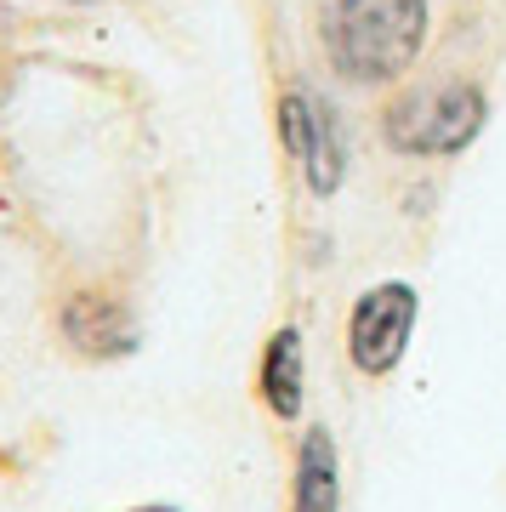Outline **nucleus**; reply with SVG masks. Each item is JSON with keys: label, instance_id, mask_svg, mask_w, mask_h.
Listing matches in <instances>:
<instances>
[{"label": "nucleus", "instance_id": "obj_2", "mask_svg": "<svg viewBox=\"0 0 506 512\" xmlns=\"http://www.w3.org/2000/svg\"><path fill=\"white\" fill-rule=\"evenodd\" d=\"M484 120H489L484 86L427 80V86H404L381 109V137H387L393 154H410V160H450V154L478 143Z\"/></svg>", "mask_w": 506, "mask_h": 512}, {"label": "nucleus", "instance_id": "obj_4", "mask_svg": "<svg viewBox=\"0 0 506 512\" xmlns=\"http://www.w3.org/2000/svg\"><path fill=\"white\" fill-rule=\"evenodd\" d=\"M57 330L86 359H126V353H137V319L126 313V302L97 296V291L69 296L63 313H57Z\"/></svg>", "mask_w": 506, "mask_h": 512}, {"label": "nucleus", "instance_id": "obj_1", "mask_svg": "<svg viewBox=\"0 0 506 512\" xmlns=\"http://www.w3.org/2000/svg\"><path fill=\"white\" fill-rule=\"evenodd\" d=\"M427 29V0H336L325 18V52L353 86H393L416 69Z\"/></svg>", "mask_w": 506, "mask_h": 512}, {"label": "nucleus", "instance_id": "obj_7", "mask_svg": "<svg viewBox=\"0 0 506 512\" xmlns=\"http://www.w3.org/2000/svg\"><path fill=\"white\" fill-rule=\"evenodd\" d=\"M296 512H342V467L325 427H313L296 450Z\"/></svg>", "mask_w": 506, "mask_h": 512}, {"label": "nucleus", "instance_id": "obj_8", "mask_svg": "<svg viewBox=\"0 0 506 512\" xmlns=\"http://www.w3.org/2000/svg\"><path fill=\"white\" fill-rule=\"evenodd\" d=\"M137 512H177V507H137Z\"/></svg>", "mask_w": 506, "mask_h": 512}, {"label": "nucleus", "instance_id": "obj_5", "mask_svg": "<svg viewBox=\"0 0 506 512\" xmlns=\"http://www.w3.org/2000/svg\"><path fill=\"white\" fill-rule=\"evenodd\" d=\"M256 387L279 421H296L302 404H308V353H302V330L279 325L262 348V370H256Z\"/></svg>", "mask_w": 506, "mask_h": 512}, {"label": "nucleus", "instance_id": "obj_3", "mask_svg": "<svg viewBox=\"0 0 506 512\" xmlns=\"http://www.w3.org/2000/svg\"><path fill=\"white\" fill-rule=\"evenodd\" d=\"M416 313H421L416 285H404V279L370 285L347 313V359H353V370L359 376H393L404 365V353H410Z\"/></svg>", "mask_w": 506, "mask_h": 512}, {"label": "nucleus", "instance_id": "obj_6", "mask_svg": "<svg viewBox=\"0 0 506 512\" xmlns=\"http://www.w3.org/2000/svg\"><path fill=\"white\" fill-rule=\"evenodd\" d=\"M296 165H302V183L319 200H330L347 183V137H342V120H336V109H330L325 97H313V131H308V148L296 154Z\"/></svg>", "mask_w": 506, "mask_h": 512}]
</instances>
